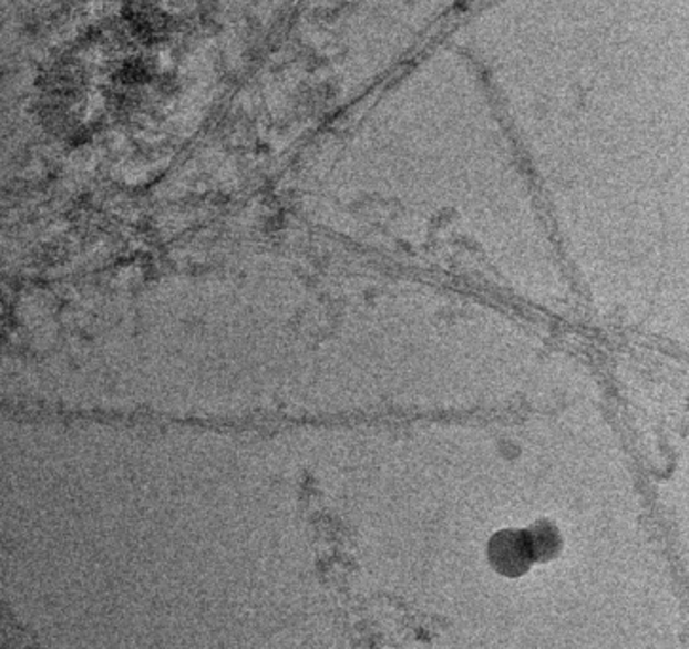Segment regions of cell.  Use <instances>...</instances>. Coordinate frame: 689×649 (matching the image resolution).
<instances>
[{"label": "cell", "instance_id": "obj_1", "mask_svg": "<svg viewBox=\"0 0 689 649\" xmlns=\"http://www.w3.org/2000/svg\"><path fill=\"white\" fill-rule=\"evenodd\" d=\"M491 555L494 563L500 564V568L505 571H518L524 564H528L534 557L528 534L521 532H505L494 537L491 545Z\"/></svg>", "mask_w": 689, "mask_h": 649}]
</instances>
